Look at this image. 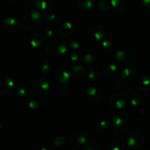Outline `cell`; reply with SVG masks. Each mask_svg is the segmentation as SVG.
<instances>
[{
	"label": "cell",
	"mask_w": 150,
	"mask_h": 150,
	"mask_svg": "<svg viewBox=\"0 0 150 150\" xmlns=\"http://www.w3.org/2000/svg\"><path fill=\"white\" fill-rule=\"evenodd\" d=\"M116 59L121 65H130L133 64L137 59L136 50L132 45H123L116 53Z\"/></svg>",
	"instance_id": "obj_1"
},
{
	"label": "cell",
	"mask_w": 150,
	"mask_h": 150,
	"mask_svg": "<svg viewBox=\"0 0 150 150\" xmlns=\"http://www.w3.org/2000/svg\"><path fill=\"white\" fill-rule=\"evenodd\" d=\"M42 16L40 13L37 10H31L25 13L22 18L23 26L27 30L36 29L42 23Z\"/></svg>",
	"instance_id": "obj_2"
},
{
	"label": "cell",
	"mask_w": 150,
	"mask_h": 150,
	"mask_svg": "<svg viewBox=\"0 0 150 150\" xmlns=\"http://www.w3.org/2000/svg\"><path fill=\"white\" fill-rule=\"evenodd\" d=\"M66 51V45L59 41H51L45 46V52L51 57H59L62 56Z\"/></svg>",
	"instance_id": "obj_3"
},
{
	"label": "cell",
	"mask_w": 150,
	"mask_h": 150,
	"mask_svg": "<svg viewBox=\"0 0 150 150\" xmlns=\"http://www.w3.org/2000/svg\"><path fill=\"white\" fill-rule=\"evenodd\" d=\"M88 33H89V36L92 39L98 41L105 40L106 37L111 35V33L108 29L98 23L92 24L88 29Z\"/></svg>",
	"instance_id": "obj_4"
},
{
	"label": "cell",
	"mask_w": 150,
	"mask_h": 150,
	"mask_svg": "<svg viewBox=\"0 0 150 150\" xmlns=\"http://www.w3.org/2000/svg\"><path fill=\"white\" fill-rule=\"evenodd\" d=\"M111 127L114 133L119 135H124L128 130L129 124L124 117L116 116L111 119Z\"/></svg>",
	"instance_id": "obj_5"
},
{
	"label": "cell",
	"mask_w": 150,
	"mask_h": 150,
	"mask_svg": "<svg viewBox=\"0 0 150 150\" xmlns=\"http://www.w3.org/2000/svg\"><path fill=\"white\" fill-rule=\"evenodd\" d=\"M32 88L35 93L39 95H45L50 88L48 80L43 77H38L32 81Z\"/></svg>",
	"instance_id": "obj_6"
},
{
	"label": "cell",
	"mask_w": 150,
	"mask_h": 150,
	"mask_svg": "<svg viewBox=\"0 0 150 150\" xmlns=\"http://www.w3.org/2000/svg\"><path fill=\"white\" fill-rule=\"evenodd\" d=\"M128 100L127 97L122 93H114L110 96L108 103L114 108L121 109L127 105Z\"/></svg>",
	"instance_id": "obj_7"
},
{
	"label": "cell",
	"mask_w": 150,
	"mask_h": 150,
	"mask_svg": "<svg viewBox=\"0 0 150 150\" xmlns=\"http://www.w3.org/2000/svg\"><path fill=\"white\" fill-rule=\"evenodd\" d=\"M15 87V82L10 77L3 76L0 77V96H4L12 92Z\"/></svg>",
	"instance_id": "obj_8"
},
{
	"label": "cell",
	"mask_w": 150,
	"mask_h": 150,
	"mask_svg": "<svg viewBox=\"0 0 150 150\" xmlns=\"http://www.w3.org/2000/svg\"><path fill=\"white\" fill-rule=\"evenodd\" d=\"M143 142V137H142V134L137 132H134V133H131L129 134L127 139V146L130 148V149H138L140 147Z\"/></svg>",
	"instance_id": "obj_9"
},
{
	"label": "cell",
	"mask_w": 150,
	"mask_h": 150,
	"mask_svg": "<svg viewBox=\"0 0 150 150\" xmlns=\"http://www.w3.org/2000/svg\"><path fill=\"white\" fill-rule=\"evenodd\" d=\"M2 25L6 31L13 32L18 29L19 26H20V22L15 18L7 17L3 21Z\"/></svg>",
	"instance_id": "obj_10"
},
{
	"label": "cell",
	"mask_w": 150,
	"mask_h": 150,
	"mask_svg": "<svg viewBox=\"0 0 150 150\" xmlns=\"http://www.w3.org/2000/svg\"><path fill=\"white\" fill-rule=\"evenodd\" d=\"M86 99L92 103H97L102 98V92L98 88L92 86L86 90Z\"/></svg>",
	"instance_id": "obj_11"
},
{
	"label": "cell",
	"mask_w": 150,
	"mask_h": 150,
	"mask_svg": "<svg viewBox=\"0 0 150 150\" xmlns=\"http://www.w3.org/2000/svg\"><path fill=\"white\" fill-rule=\"evenodd\" d=\"M71 75L73 76V78L77 80H82L84 79L87 75V72L85 70L84 67L79 64H76L71 67L70 70Z\"/></svg>",
	"instance_id": "obj_12"
},
{
	"label": "cell",
	"mask_w": 150,
	"mask_h": 150,
	"mask_svg": "<svg viewBox=\"0 0 150 150\" xmlns=\"http://www.w3.org/2000/svg\"><path fill=\"white\" fill-rule=\"evenodd\" d=\"M136 85L140 91L144 92L148 90L150 87V79L146 74H142L138 77L136 81Z\"/></svg>",
	"instance_id": "obj_13"
},
{
	"label": "cell",
	"mask_w": 150,
	"mask_h": 150,
	"mask_svg": "<svg viewBox=\"0 0 150 150\" xmlns=\"http://www.w3.org/2000/svg\"><path fill=\"white\" fill-rule=\"evenodd\" d=\"M73 142L76 145H84L88 141V134L86 131L79 130L73 134Z\"/></svg>",
	"instance_id": "obj_14"
},
{
	"label": "cell",
	"mask_w": 150,
	"mask_h": 150,
	"mask_svg": "<svg viewBox=\"0 0 150 150\" xmlns=\"http://www.w3.org/2000/svg\"><path fill=\"white\" fill-rule=\"evenodd\" d=\"M74 30L73 25L70 22L65 21L62 23L58 29V32L60 35L63 37L70 36Z\"/></svg>",
	"instance_id": "obj_15"
},
{
	"label": "cell",
	"mask_w": 150,
	"mask_h": 150,
	"mask_svg": "<svg viewBox=\"0 0 150 150\" xmlns=\"http://www.w3.org/2000/svg\"><path fill=\"white\" fill-rule=\"evenodd\" d=\"M54 77L57 81L61 83H67L70 79V74L66 70L62 68L57 69L54 73Z\"/></svg>",
	"instance_id": "obj_16"
},
{
	"label": "cell",
	"mask_w": 150,
	"mask_h": 150,
	"mask_svg": "<svg viewBox=\"0 0 150 150\" xmlns=\"http://www.w3.org/2000/svg\"><path fill=\"white\" fill-rule=\"evenodd\" d=\"M44 41H45V39H44L43 36L39 33L32 35L29 39V42L35 48H40L44 44Z\"/></svg>",
	"instance_id": "obj_17"
},
{
	"label": "cell",
	"mask_w": 150,
	"mask_h": 150,
	"mask_svg": "<svg viewBox=\"0 0 150 150\" xmlns=\"http://www.w3.org/2000/svg\"><path fill=\"white\" fill-rule=\"evenodd\" d=\"M81 59L84 62L91 64L96 61L98 59V54L96 52L92 51H83L81 54Z\"/></svg>",
	"instance_id": "obj_18"
},
{
	"label": "cell",
	"mask_w": 150,
	"mask_h": 150,
	"mask_svg": "<svg viewBox=\"0 0 150 150\" xmlns=\"http://www.w3.org/2000/svg\"><path fill=\"white\" fill-rule=\"evenodd\" d=\"M111 4H112L113 11L117 14L120 15L125 12V4L123 0H112Z\"/></svg>",
	"instance_id": "obj_19"
},
{
	"label": "cell",
	"mask_w": 150,
	"mask_h": 150,
	"mask_svg": "<svg viewBox=\"0 0 150 150\" xmlns=\"http://www.w3.org/2000/svg\"><path fill=\"white\" fill-rule=\"evenodd\" d=\"M137 75V71L134 68H125L122 71L121 76L125 80H132Z\"/></svg>",
	"instance_id": "obj_20"
},
{
	"label": "cell",
	"mask_w": 150,
	"mask_h": 150,
	"mask_svg": "<svg viewBox=\"0 0 150 150\" xmlns=\"http://www.w3.org/2000/svg\"><path fill=\"white\" fill-rule=\"evenodd\" d=\"M117 71V67L114 63H108L104 67L103 73L106 76H113Z\"/></svg>",
	"instance_id": "obj_21"
},
{
	"label": "cell",
	"mask_w": 150,
	"mask_h": 150,
	"mask_svg": "<svg viewBox=\"0 0 150 150\" xmlns=\"http://www.w3.org/2000/svg\"><path fill=\"white\" fill-rule=\"evenodd\" d=\"M93 4V1L92 0H79L78 2V6L79 9L83 11H87L90 10Z\"/></svg>",
	"instance_id": "obj_22"
},
{
	"label": "cell",
	"mask_w": 150,
	"mask_h": 150,
	"mask_svg": "<svg viewBox=\"0 0 150 150\" xmlns=\"http://www.w3.org/2000/svg\"><path fill=\"white\" fill-rule=\"evenodd\" d=\"M81 43V40L77 36L70 37V39L67 40V44L73 49H77V48H79L80 47Z\"/></svg>",
	"instance_id": "obj_23"
},
{
	"label": "cell",
	"mask_w": 150,
	"mask_h": 150,
	"mask_svg": "<svg viewBox=\"0 0 150 150\" xmlns=\"http://www.w3.org/2000/svg\"><path fill=\"white\" fill-rule=\"evenodd\" d=\"M105 150H123L121 143L118 141L112 140L105 145Z\"/></svg>",
	"instance_id": "obj_24"
},
{
	"label": "cell",
	"mask_w": 150,
	"mask_h": 150,
	"mask_svg": "<svg viewBox=\"0 0 150 150\" xmlns=\"http://www.w3.org/2000/svg\"><path fill=\"white\" fill-rule=\"evenodd\" d=\"M25 103L29 108L35 110L39 107V103L32 96H28L25 98Z\"/></svg>",
	"instance_id": "obj_25"
},
{
	"label": "cell",
	"mask_w": 150,
	"mask_h": 150,
	"mask_svg": "<svg viewBox=\"0 0 150 150\" xmlns=\"http://www.w3.org/2000/svg\"><path fill=\"white\" fill-rule=\"evenodd\" d=\"M141 13L144 15H150V0H142L139 6Z\"/></svg>",
	"instance_id": "obj_26"
},
{
	"label": "cell",
	"mask_w": 150,
	"mask_h": 150,
	"mask_svg": "<svg viewBox=\"0 0 150 150\" xmlns=\"http://www.w3.org/2000/svg\"><path fill=\"white\" fill-rule=\"evenodd\" d=\"M45 21L47 23L49 24L53 25V26H57L59 23L60 22V18L59 16L55 14H48L45 16Z\"/></svg>",
	"instance_id": "obj_27"
},
{
	"label": "cell",
	"mask_w": 150,
	"mask_h": 150,
	"mask_svg": "<svg viewBox=\"0 0 150 150\" xmlns=\"http://www.w3.org/2000/svg\"><path fill=\"white\" fill-rule=\"evenodd\" d=\"M101 48H102V50L104 52L111 53L114 51V46L111 40H109L108 39H106L103 40L102 45H101Z\"/></svg>",
	"instance_id": "obj_28"
},
{
	"label": "cell",
	"mask_w": 150,
	"mask_h": 150,
	"mask_svg": "<svg viewBox=\"0 0 150 150\" xmlns=\"http://www.w3.org/2000/svg\"><path fill=\"white\" fill-rule=\"evenodd\" d=\"M130 103L133 106H139V105H142L144 103L143 98L138 94H134V95H132L130 98Z\"/></svg>",
	"instance_id": "obj_29"
},
{
	"label": "cell",
	"mask_w": 150,
	"mask_h": 150,
	"mask_svg": "<svg viewBox=\"0 0 150 150\" xmlns=\"http://www.w3.org/2000/svg\"><path fill=\"white\" fill-rule=\"evenodd\" d=\"M35 6L40 10L45 11L48 10L51 7V4L47 0H36L35 1Z\"/></svg>",
	"instance_id": "obj_30"
},
{
	"label": "cell",
	"mask_w": 150,
	"mask_h": 150,
	"mask_svg": "<svg viewBox=\"0 0 150 150\" xmlns=\"http://www.w3.org/2000/svg\"><path fill=\"white\" fill-rule=\"evenodd\" d=\"M82 150H99V146L95 141L87 142L83 145Z\"/></svg>",
	"instance_id": "obj_31"
},
{
	"label": "cell",
	"mask_w": 150,
	"mask_h": 150,
	"mask_svg": "<svg viewBox=\"0 0 150 150\" xmlns=\"http://www.w3.org/2000/svg\"><path fill=\"white\" fill-rule=\"evenodd\" d=\"M16 92H17L18 95H21V96H25V95H28V93L29 92V89L25 85L20 84L16 86Z\"/></svg>",
	"instance_id": "obj_32"
},
{
	"label": "cell",
	"mask_w": 150,
	"mask_h": 150,
	"mask_svg": "<svg viewBox=\"0 0 150 150\" xmlns=\"http://www.w3.org/2000/svg\"><path fill=\"white\" fill-rule=\"evenodd\" d=\"M108 127V125L107 122L105 121H100L97 123L95 128H96L97 131L100 132V133H103V132L106 131V130Z\"/></svg>",
	"instance_id": "obj_33"
},
{
	"label": "cell",
	"mask_w": 150,
	"mask_h": 150,
	"mask_svg": "<svg viewBox=\"0 0 150 150\" xmlns=\"http://www.w3.org/2000/svg\"><path fill=\"white\" fill-rule=\"evenodd\" d=\"M51 67H52V64H51V62L49 61H45L41 65V70L43 73H48V72L51 71Z\"/></svg>",
	"instance_id": "obj_34"
},
{
	"label": "cell",
	"mask_w": 150,
	"mask_h": 150,
	"mask_svg": "<svg viewBox=\"0 0 150 150\" xmlns=\"http://www.w3.org/2000/svg\"><path fill=\"white\" fill-rule=\"evenodd\" d=\"M64 141H65V138L62 136H58L57 138H56L54 141V145L55 146H59L62 144L63 143H64Z\"/></svg>",
	"instance_id": "obj_35"
},
{
	"label": "cell",
	"mask_w": 150,
	"mask_h": 150,
	"mask_svg": "<svg viewBox=\"0 0 150 150\" xmlns=\"http://www.w3.org/2000/svg\"><path fill=\"white\" fill-rule=\"evenodd\" d=\"M87 76L90 79H95L99 77V73L96 70H92L89 72V73H87Z\"/></svg>",
	"instance_id": "obj_36"
},
{
	"label": "cell",
	"mask_w": 150,
	"mask_h": 150,
	"mask_svg": "<svg viewBox=\"0 0 150 150\" xmlns=\"http://www.w3.org/2000/svg\"><path fill=\"white\" fill-rule=\"evenodd\" d=\"M44 34L47 37H48V38H51V37L54 36V34L55 33H54V29H45V31H44Z\"/></svg>",
	"instance_id": "obj_37"
},
{
	"label": "cell",
	"mask_w": 150,
	"mask_h": 150,
	"mask_svg": "<svg viewBox=\"0 0 150 150\" xmlns=\"http://www.w3.org/2000/svg\"><path fill=\"white\" fill-rule=\"evenodd\" d=\"M68 57L72 61H74V60H76L78 59V56L76 53L73 52V51H70V52L68 53Z\"/></svg>",
	"instance_id": "obj_38"
},
{
	"label": "cell",
	"mask_w": 150,
	"mask_h": 150,
	"mask_svg": "<svg viewBox=\"0 0 150 150\" xmlns=\"http://www.w3.org/2000/svg\"><path fill=\"white\" fill-rule=\"evenodd\" d=\"M40 150H57V149H54V148L53 147H51V146H45V147L42 148Z\"/></svg>",
	"instance_id": "obj_39"
},
{
	"label": "cell",
	"mask_w": 150,
	"mask_h": 150,
	"mask_svg": "<svg viewBox=\"0 0 150 150\" xmlns=\"http://www.w3.org/2000/svg\"><path fill=\"white\" fill-rule=\"evenodd\" d=\"M1 128H2V125H1V122H0V130H1Z\"/></svg>",
	"instance_id": "obj_40"
},
{
	"label": "cell",
	"mask_w": 150,
	"mask_h": 150,
	"mask_svg": "<svg viewBox=\"0 0 150 150\" xmlns=\"http://www.w3.org/2000/svg\"><path fill=\"white\" fill-rule=\"evenodd\" d=\"M146 150H149V149H146Z\"/></svg>",
	"instance_id": "obj_41"
}]
</instances>
